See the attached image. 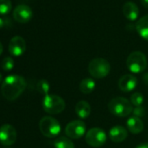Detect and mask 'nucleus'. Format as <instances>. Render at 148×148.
<instances>
[{"label": "nucleus", "instance_id": "14", "mask_svg": "<svg viewBox=\"0 0 148 148\" xmlns=\"http://www.w3.org/2000/svg\"><path fill=\"white\" fill-rule=\"evenodd\" d=\"M123 13L127 19L134 21L139 15V10L135 3L128 1L125 2L123 5Z\"/></svg>", "mask_w": 148, "mask_h": 148}, {"label": "nucleus", "instance_id": "6", "mask_svg": "<svg viewBox=\"0 0 148 148\" xmlns=\"http://www.w3.org/2000/svg\"><path fill=\"white\" fill-rule=\"evenodd\" d=\"M39 130L44 136L47 138H55L60 133L61 125L56 119L45 116L39 121Z\"/></svg>", "mask_w": 148, "mask_h": 148}, {"label": "nucleus", "instance_id": "27", "mask_svg": "<svg viewBox=\"0 0 148 148\" xmlns=\"http://www.w3.org/2000/svg\"><path fill=\"white\" fill-rule=\"evenodd\" d=\"M4 25H5V21L3 20V18H0V29L3 28V27H4Z\"/></svg>", "mask_w": 148, "mask_h": 148}, {"label": "nucleus", "instance_id": "24", "mask_svg": "<svg viewBox=\"0 0 148 148\" xmlns=\"http://www.w3.org/2000/svg\"><path fill=\"white\" fill-rule=\"evenodd\" d=\"M132 113H133V116L140 118L145 115V109L142 106H136L135 108H133Z\"/></svg>", "mask_w": 148, "mask_h": 148}, {"label": "nucleus", "instance_id": "5", "mask_svg": "<svg viewBox=\"0 0 148 148\" xmlns=\"http://www.w3.org/2000/svg\"><path fill=\"white\" fill-rule=\"evenodd\" d=\"M43 108L49 114H58L64 110L65 102L60 96L47 94L43 99Z\"/></svg>", "mask_w": 148, "mask_h": 148}, {"label": "nucleus", "instance_id": "25", "mask_svg": "<svg viewBox=\"0 0 148 148\" xmlns=\"http://www.w3.org/2000/svg\"><path fill=\"white\" fill-rule=\"evenodd\" d=\"M136 148H148V143H142L136 146Z\"/></svg>", "mask_w": 148, "mask_h": 148}, {"label": "nucleus", "instance_id": "20", "mask_svg": "<svg viewBox=\"0 0 148 148\" xmlns=\"http://www.w3.org/2000/svg\"><path fill=\"white\" fill-rule=\"evenodd\" d=\"M12 5L11 0H0V15H5L12 10Z\"/></svg>", "mask_w": 148, "mask_h": 148}, {"label": "nucleus", "instance_id": "1", "mask_svg": "<svg viewBox=\"0 0 148 148\" xmlns=\"http://www.w3.org/2000/svg\"><path fill=\"white\" fill-rule=\"evenodd\" d=\"M25 87V79L20 75L12 74V75L7 76L3 81L1 92L5 99L9 101H13L23 93Z\"/></svg>", "mask_w": 148, "mask_h": 148}, {"label": "nucleus", "instance_id": "10", "mask_svg": "<svg viewBox=\"0 0 148 148\" xmlns=\"http://www.w3.org/2000/svg\"><path fill=\"white\" fill-rule=\"evenodd\" d=\"M33 16L32 10L26 5H19L13 11L14 19L21 24L29 22Z\"/></svg>", "mask_w": 148, "mask_h": 148}, {"label": "nucleus", "instance_id": "18", "mask_svg": "<svg viewBox=\"0 0 148 148\" xmlns=\"http://www.w3.org/2000/svg\"><path fill=\"white\" fill-rule=\"evenodd\" d=\"M95 86H96V84H95V81L92 79L86 78L80 82L79 90L84 94H90L94 91Z\"/></svg>", "mask_w": 148, "mask_h": 148}, {"label": "nucleus", "instance_id": "22", "mask_svg": "<svg viewBox=\"0 0 148 148\" xmlns=\"http://www.w3.org/2000/svg\"><path fill=\"white\" fill-rule=\"evenodd\" d=\"M144 101V97L140 92H134L130 99V102L132 103V106H141Z\"/></svg>", "mask_w": 148, "mask_h": 148}, {"label": "nucleus", "instance_id": "26", "mask_svg": "<svg viewBox=\"0 0 148 148\" xmlns=\"http://www.w3.org/2000/svg\"><path fill=\"white\" fill-rule=\"evenodd\" d=\"M140 2L145 8L148 9V0H140Z\"/></svg>", "mask_w": 148, "mask_h": 148}, {"label": "nucleus", "instance_id": "4", "mask_svg": "<svg viewBox=\"0 0 148 148\" xmlns=\"http://www.w3.org/2000/svg\"><path fill=\"white\" fill-rule=\"evenodd\" d=\"M126 66L131 72L135 74L144 71L147 67V59L145 55L138 51H132L127 57Z\"/></svg>", "mask_w": 148, "mask_h": 148}, {"label": "nucleus", "instance_id": "2", "mask_svg": "<svg viewBox=\"0 0 148 148\" xmlns=\"http://www.w3.org/2000/svg\"><path fill=\"white\" fill-rule=\"evenodd\" d=\"M108 109L111 113L121 118L129 116L133 111L132 103L123 97H117L111 99L108 104Z\"/></svg>", "mask_w": 148, "mask_h": 148}, {"label": "nucleus", "instance_id": "12", "mask_svg": "<svg viewBox=\"0 0 148 148\" xmlns=\"http://www.w3.org/2000/svg\"><path fill=\"white\" fill-rule=\"evenodd\" d=\"M138 85V79L132 74L123 75L119 80V88L124 92H130L133 91Z\"/></svg>", "mask_w": 148, "mask_h": 148}, {"label": "nucleus", "instance_id": "16", "mask_svg": "<svg viewBox=\"0 0 148 148\" xmlns=\"http://www.w3.org/2000/svg\"><path fill=\"white\" fill-rule=\"evenodd\" d=\"M135 27L138 35L148 41V14L140 18L137 21Z\"/></svg>", "mask_w": 148, "mask_h": 148}, {"label": "nucleus", "instance_id": "3", "mask_svg": "<svg viewBox=\"0 0 148 148\" xmlns=\"http://www.w3.org/2000/svg\"><path fill=\"white\" fill-rule=\"evenodd\" d=\"M89 73L95 79L106 78L111 71V65L109 62L102 58H96L90 61L88 65Z\"/></svg>", "mask_w": 148, "mask_h": 148}, {"label": "nucleus", "instance_id": "28", "mask_svg": "<svg viewBox=\"0 0 148 148\" xmlns=\"http://www.w3.org/2000/svg\"><path fill=\"white\" fill-rule=\"evenodd\" d=\"M2 52H3V45L0 43V55L2 54Z\"/></svg>", "mask_w": 148, "mask_h": 148}, {"label": "nucleus", "instance_id": "23", "mask_svg": "<svg viewBox=\"0 0 148 148\" xmlns=\"http://www.w3.org/2000/svg\"><path fill=\"white\" fill-rule=\"evenodd\" d=\"M1 67L5 71H12L13 69V67H14V60H13V58L12 57H5L2 61Z\"/></svg>", "mask_w": 148, "mask_h": 148}, {"label": "nucleus", "instance_id": "8", "mask_svg": "<svg viewBox=\"0 0 148 148\" xmlns=\"http://www.w3.org/2000/svg\"><path fill=\"white\" fill-rule=\"evenodd\" d=\"M106 134L104 130L99 127L90 129L86 134V143L92 147H100L106 142Z\"/></svg>", "mask_w": 148, "mask_h": 148}, {"label": "nucleus", "instance_id": "29", "mask_svg": "<svg viewBox=\"0 0 148 148\" xmlns=\"http://www.w3.org/2000/svg\"><path fill=\"white\" fill-rule=\"evenodd\" d=\"M2 79H3V77H2V74L0 73V83L2 82Z\"/></svg>", "mask_w": 148, "mask_h": 148}, {"label": "nucleus", "instance_id": "11", "mask_svg": "<svg viewBox=\"0 0 148 148\" xmlns=\"http://www.w3.org/2000/svg\"><path fill=\"white\" fill-rule=\"evenodd\" d=\"M26 50L25 40L20 36L13 37L9 43V52L14 57H19L25 53Z\"/></svg>", "mask_w": 148, "mask_h": 148}, {"label": "nucleus", "instance_id": "9", "mask_svg": "<svg viewBox=\"0 0 148 148\" xmlns=\"http://www.w3.org/2000/svg\"><path fill=\"white\" fill-rule=\"evenodd\" d=\"M17 139V132L13 125L5 124L0 126V143L3 145L9 146L13 145Z\"/></svg>", "mask_w": 148, "mask_h": 148}, {"label": "nucleus", "instance_id": "17", "mask_svg": "<svg viewBox=\"0 0 148 148\" xmlns=\"http://www.w3.org/2000/svg\"><path fill=\"white\" fill-rule=\"evenodd\" d=\"M75 112L80 119H84L88 118L92 112V108L90 104L85 100H81L78 102V104L75 106Z\"/></svg>", "mask_w": 148, "mask_h": 148}, {"label": "nucleus", "instance_id": "13", "mask_svg": "<svg viewBox=\"0 0 148 148\" xmlns=\"http://www.w3.org/2000/svg\"><path fill=\"white\" fill-rule=\"evenodd\" d=\"M127 130L122 125H114L109 131V137L112 141L119 143L123 142L127 138Z\"/></svg>", "mask_w": 148, "mask_h": 148}, {"label": "nucleus", "instance_id": "15", "mask_svg": "<svg viewBox=\"0 0 148 148\" xmlns=\"http://www.w3.org/2000/svg\"><path fill=\"white\" fill-rule=\"evenodd\" d=\"M126 127L131 133L138 134L143 131L144 124H143V121L140 119V118L133 116V117H131L127 119Z\"/></svg>", "mask_w": 148, "mask_h": 148}, {"label": "nucleus", "instance_id": "7", "mask_svg": "<svg viewBox=\"0 0 148 148\" xmlns=\"http://www.w3.org/2000/svg\"><path fill=\"white\" fill-rule=\"evenodd\" d=\"M86 131V123L83 120L76 119L71 121L65 126L64 132L69 138L78 139L83 137Z\"/></svg>", "mask_w": 148, "mask_h": 148}, {"label": "nucleus", "instance_id": "19", "mask_svg": "<svg viewBox=\"0 0 148 148\" xmlns=\"http://www.w3.org/2000/svg\"><path fill=\"white\" fill-rule=\"evenodd\" d=\"M55 148H75L74 143L71 138L66 137H59L54 142Z\"/></svg>", "mask_w": 148, "mask_h": 148}, {"label": "nucleus", "instance_id": "21", "mask_svg": "<svg viewBox=\"0 0 148 148\" xmlns=\"http://www.w3.org/2000/svg\"><path fill=\"white\" fill-rule=\"evenodd\" d=\"M37 90L38 92H40L41 94H44L45 96L48 94V92L50 91V85L46 80L41 79L37 84Z\"/></svg>", "mask_w": 148, "mask_h": 148}]
</instances>
